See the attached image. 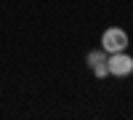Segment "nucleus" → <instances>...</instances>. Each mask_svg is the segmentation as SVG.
I'll list each match as a JSON object with an SVG mask.
<instances>
[{
	"instance_id": "nucleus-1",
	"label": "nucleus",
	"mask_w": 133,
	"mask_h": 120,
	"mask_svg": "<svg viewBox=\"0 0 133 120\" xmlns=\"http://www.w3.org/2000/svg\"><path fill=\"white\" fill-rule=\"evenodd\" d=\"M101 46H104V53H120L128 48V35L125 29L120 27H109L104 35H101Z\"/></svg>"
},
{
	"instance_id": "nucleus-2",
	"label": "nucleus",
	"mask_w": 133,
	"mask_h": 120,
	"mask_svg": "<svg viewBox=\"0 0 133 120\" xmlns=\"http://www.w3.org/2000/svg\"><path fill=\"white\" fill-rule=\"evenodd\" d=\"M107 64H109V75H115V78H128V75L133 72V59L125 51L112 53V56L107 59Z\"/></svg>"
},
{
	"instance_id": "nucleus-3",
	"label": "nucleus",
	"mask_w": 133,
	"mask_h": 120,
	"mask_svg": "<svg viewBox=\"0 0 133 120\" xmlns=\"http://www.w3.org/2000/svg\"><path fill=\"white\" fill-rule=\"evenodd\" d=\"M93 75H96V78H107V75H109V64H107V59H98V61L93 64Z\"/></svg>"
},
{
	"instance_id": "nucleus-4",
	"label": "nucleus",
	"mask_w": 133,
	"mask_h": 120,
	"mask_svg": "<svg viewBox=\"0 0 133 120\" xmlns=\"http://www.w3.org/2000/svg\"><path fill=\"white\" fill-rule=\"evenodd\" d=\"M98 59H104V56H101V51H91V53H88V64H91V67H93Z\"/></svg>"
}]
</instances>
